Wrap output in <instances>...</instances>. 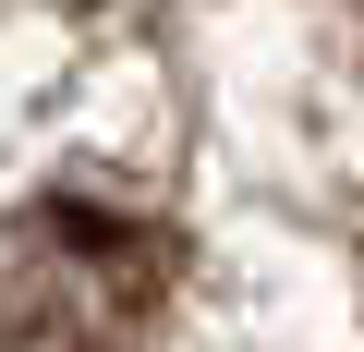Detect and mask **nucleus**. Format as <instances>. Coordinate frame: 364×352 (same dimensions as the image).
I'll use <instances>...</instances> for the list:
<instances>
[{
    "instance_id": "nucleus-1",
    "label": "nucleus",
    "mask_w": 364,
    "mask_h": 352,
    "mask_svg": "<svg viewBox=\"0 0 364 352\" xmlns=\"http://www.w3.org/2000/svg\"><path fill=\"white\" fill-rule=\"evenodd\" d=\"M182 243L97 195H37L0 219V352H146Z\"/></svg>"
}]
</instances>
